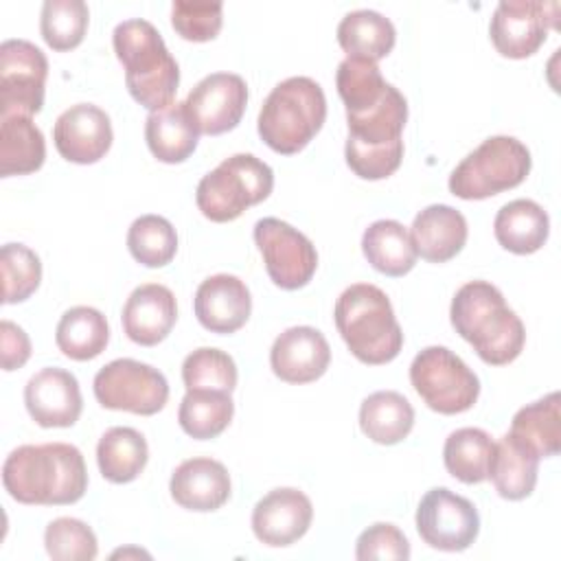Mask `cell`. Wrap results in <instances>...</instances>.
Returning a JSON list of instances; mask_svg holds the SVG:
<instances>
[{
    "instance_id": "obj_11",
    "label": "cell",
    "mask_w": 561,
    "mask_h": 561,
    "mask_svg": "<svg viewBox=\"0 0 561 561\" xmlns=\"http://www.w3.org/2000/svg\"><path fill=\"white\" fill-rule=\"evenodd\" d=\"M48 77L46 55L26 39H4L0 44V116H33L44 105Z\"/></svg>"
},
{
    "instance_id": "obj_44",
    "label": "cell",
    "mask_w": 561,
    "mask_h": 561,
    "mask_svg": "<svg viewBox=\"0 0 561 561\" xmlns=\"http://www.w3.org/2000/svg\"><path fill=\"white\" fill-rule=\"evenodd\" d=\"M355 557L359 561L386 559V561H405L410 559V543L405 535L394 524H373L357 537Z\"/></svg>"
},
{
    "instance_id": "obj_32",
    "label": "cell",
    "mask_w": 561,
    "mask_h": 561,
    "mask_svg": "<svg viewBox=\"0 0 561 561\" xmlns=\"http://www.w3.org/2000/svg\"><path fill=\"white\" fill-rule=\"evenodd\" d=\"M110 340V327L105 316L94 307H72L68 309L55 331V342L59 351L77 362H88L101 355Z\"/></svg>"
},
{
    "instance_id": "obj_15",
    "label": "cell",
    "mask_w": 561,
    "mask_h": 561,
    "mask_svg": "<svg viewBox=\"0 0 561 561\" xmlns=\"http://www.w3.org/2000/svg\"><path fill=\"white\" fill-rule=\"evenodd\" d=\"M110 116L92 103H77L59 114L53 140L61 158L77 164L99 162L112 147Z\"/></svg>"
},
{
    "instance_id": "obj_33",
    "label": "cell",
    "mask_w": 561,
    "mask_h": 561,
    "mask_svg": "<svg viewBox=\"0 0 561 561\" xmlns=\"http://www.w3.org/2000/svg\"><path fill=\"white\" fill-rule=\"evenodd\" d=\"M537 467L539 458L504 434L500 443H495L489 478L504 500H524L537 484Z\"/></svg>"
},
{
    "instance_id": "obj_37",
    "label": "cell",
    "mask_w": 561,
    "mask_h": 561,
    "mask_svg": "<svg viewBox=\"0 0 561 561\" xmlns=\"http://www.w3.org/2000/svg\"><path fill=\"white\" fill-rule=\"evenodd\" d=\"M127 248L145 267H162L178 252V234L169 219L160 215H140L127 230Z\"/></svg>"
},
{
    "instance_id": "obj_30",
    "label": "cell",
    "mask_w": 561,
    "mask_h": 561,
    "mask_svg": "<svg viewBox=\"0 0 561 561\" xmlns=\"http://www.w3.org/2000/svg\"><path fill=\"white\" fill-rule=\"evenodd\" d=\"M405 121H408V101L390 83L386 96L375 107L359 114H346L348 140L366 147L399 142Z\"/></svg>"
},
{
    "instance_id": "obj_22",
    "label": "cell",
    "mask_w": 561,
    "mask_h": 561,
    "mask_svg": "<svg viewBox=\"0 0 561 561\" xmlns=\"http://www.w3.org/2000/svg\"><path fill=\"white\" fill-rule=\"evenodd\" d=\"M467 219L460 210L447 204H432L423 208L410 228L416 254L430 263H445L454 259L467 243Z\"/></svg>"
},
{
    "instance_id": "obj_21",
    "label": "cell",
    "mask_w": 561,
    "mask_h": 561,
    "mask_svg": "<svg viewBox=\"0 0 561 561\" xmlns=\"http://www.w3.org/2000/svg\"><path fill=\"white\" fill-rule=\"evenodd\" d=\"M169 491L182 508L208 513L221 508L228 502L230 476L219 460L188 458L175 467Z\"/></svg>"
},
{
    "instance_id": "obj_27",
    "label": "cell",
    "mask_w": 561,
    "mask_h": 561,
    "mask_svg": "<svg viewBox=\"0 0 561 561\" xmlns=\"http://www.w3.org/2000/svg\"><path fill=\"white\" fill-rule=\"evenodd\" d=\"M397 39L394 24L373 9H357L346 13L337 24V42L348 57L379 61Z\"/></svg>"
},
{
    "instance_id": "obj_39",
    "label": "cell",
    "mask_w": 561,
    "mask_h": 561,
    "mask_svg": "<svg viewBox=\"0 0 561 561\" xmlns=\"http://www.w3.org/2000/svg\"><path fill=\"white\" fill-rule=\"evenodd\" d=\"M182 381L186 390L232 392L237 386V364L226 351L202 346L184 357Z\"/></svg>"
},
{
    "instance_id": "obj_38",
    "label": "cell",
    "mask_w": 561,
    "mask_h": 561,
    "mask_svg": "<svg viewBox=\"0 0 561 561\" xmlns=\"http://www.w3.org/2000/svg\"><path fill=\"white\" fill-rule=\"evenodd\" d=\"M88 18L83 0H46L39 15L42 37L53 50H70L83 42Z\"/></svg>"
},
{
    "instance_id": "obj_3",
    "label": "cell",
    "mask_w": 561,
    "mask_h": 561,
    "mask_svg": "<svg viewBox=\"0 0 561 561\" xmlns=\"http://www.w3.org/2000/svg\"><path fill=\"white\" fill-rule=\"evenodd\" d=\"M112 44L125 68V83L134 101L151 112L173 103L180 68L149 20H123L112 33Z\"/></svg>"
},
{
    "instance_id": "obj_8",
    "label": "cell",
    "mask_w": 561,
    "mask_h": 561,
    "mask_svg": "<svg viewBox=\"0 0 561 561\" xmlns=\"http://www.w3.org/2000/svg\"><path fill=\"white\" fill-rule=\"evenodd\" d=\"M416 394L440 414L467 412L480 394L478 375L449 348L427 346L410 364Z\"/></svg>"
},
{
    "instance_id": "obj_2",
    "label": "cell",
    "mask_w": 561,
    "mask_h": 561,
    "mask_svg": "<svg viewBox=\"0 0 561 561\" xmlns=\"http://www.w3.org/2000/svg\"><path fill=\"white\" fill-rule=\"evenodd\" d=\"M451 327L478 357L491 366L513 362L526 342L522 320L508 309L502 291L486 280L465 283L451 298Z\"/></svg>"
},
{
    "instance_id": "obj_20",
    "label": "cell",
    "mask_w": 561,
    "mask_h": 561,
    "mask_svg": "<svg viewBox=\"0 0 561 561\" xmlns=\"http://www.w3.org/2000/svg\"><path fill=\"white\" fill-rule=\"evenodd\" d=\"M121 320L123 331L131 342L140 346H156L171 333L178 320L175 296L160 283H145L125 300Z\"/></svg>"
},
{
    "instance_id": "obj_28",
    "label": "cell",
    "mask_w": 561,
    "mask_h": 561,
    "mask_svg": "<svg viewBox=\"0 0 561 561\" xmlns=\"http://www.w3.org/2000/svg\"><path fill=\"white\" fill-rule=\"evenodd\" d=\"M366 261L386 276H403L416 263V250L408 228L397 219L373 221L362 234Z\"/></svg>"
},
{
    "instance_id": "obj_29",
    "label": "cell",
    "mask_w": 561,
    "mask_h": 561,
    "mask_svg": "<svg viewBox=\"0 0 561 561\" xmlns=\"http://www.w3.org/2000/svg\"><path fill=\"white\" fill-rule=\"evenodd\" d=\"M414 425L412 403L394 390H377L359 405L362 432L379 445L401 443Z\"/></svg>"
},
{
    "instance_id": "obj_13",
    "label": "cell",
    "mask_w": 561,
    "mask_h": 561,
    "mask_svg": "<svg viewBox=\"0 0 561 561\" xmlns=\"http://www.w3.org/2000/svg\"><path fill=\"white\" fill-rule=\"evenodd\" d=\"M557 2L502 0L491 18L489 35L500 55L524 59L539 50L548 28L557 26Z\"/></svg>"
},
{
    "instance_id": "obj_42",
    "label": "cell",
    "mask_w": 561,
    "mask_h": 561,
    "mask_svg": "<svg viewBox=\"0 0 561 561\" xmlns=\"http://www.w3.org/2000/svg\"><path fill=\"white\" fill-rule=\"evenodd\" d=\"M224 22L221 2L175 0L171 4V24L188 42H208L217 37Z\"/></svg>"
},
{
    "instance_id": "obj_19",
    "label": "cell",
    "mask_w": 561,
    "mask_h": 561,
    "mask_svg": "<svg viewBox=\"0 0 561 561\" xmlns=\"http://www.w3.org/2000/svg\"><path fill=\"white\" fill-rule=\"evenodd\" d=\"M195 316L213 333H234L252 311L248 285L232 274H215L199 283L195 291Z\"/></svg>"
},
{
    "instance_id": "obj_14",
    "label": "cell",
    "mask_w": 561,
    "mask_h": 561,
    "mask_svg": "<svg viewBox=\"0 0 561 561\" xmlns=\"http://www.w3.org/2000/svg\"><path fill=\"white\" fill-rule=\"evenodd\" d=\"M199 134L217 136L239 125L248 105V85L234 72L204 77L184 101Z\"/></svg>"
},
{
    "instance_id": "obj_24",
    "label": "cell",
    "mask_w": 561,
    "mask_h": 561,
    "mask_svg": "<svg viewBox=\"0 0 561 561\" xmlns=\"http://www.w3.org/2000/svg\"><path fill=\"white\" fill-rule=\"evenodd\" d=\"M515 443L533 451L539 460L561 449V394L550 392L515 412L506 432Z\"/></svg>"
},
{
    "instance_id": "obj_31",
    "label": "cell",
    "mask_w": 561,
    "mask_h": 561,
    "mask_svg": "<svg viewBox=\"0 0 561 561\" xmlns=\"http://www.w3.org/2000/svg\"><path fill=\"white\" fill-rule=\"evenodd\" d=\"M149 458V447L145 436L134 427H110L96 445L99 471L105 480L114 484H125L136 480Z\"/></svg>"
},
{
    "instance_id": "obj_1",
    "label": "cell",
    "mask_w": 561,
    "mask_h": 561,
    "mask_svg": "<svg viewBox=\"0 0 561 561\" xmlns=\"http://www.w3.org/2000/svg\"><path fill=\"white\" fill-rule=\"evenodd\" d=\"M2 484L22 504H75L88 489V469L75 445H22L4 460Z\"/></svg>"
},
{
    "instance_id": "obj_10",
    "label": "cell",
    "mask_w": 561,
    "mask_h": 561,
    "mask_svg": "<svg viewBox=\"0 0 561 561\" xmlns=\"http://www.w3.org/2000/svg\"><path fill=\"white\" fill-rule=\"evenodd\" d=\"M254 243L267 276L280 289H300L311 280L318 267V252L298 228L276 217H263L254 224Z\"/></svg>"
},
{
    "instance_id": "obj_5",
    "label": "cell",
    "mask_w": 561,
    "mask_h": 561,
    "mask_svg": "<svg viewBox=\"0 0 561 561\" xmlns=\"http://www.w3.org/2000/svg\"><path fill=\"white\" fill-rule=\"evenodd\" d=\"M327 118V99L309 77H289L274 85L259 112V136L276 153L291 156L309 145Z\"/></svg>"
},
{
    "instance_id": "obj_6",
    "label": "cell",
    "mask_w": 561,
    "mask_h": 561,
    "mask_svg": "<svg viewBox=\"0 0 561 561\" xmlns=\"http://www.w3.org/2000/svg\"><path fill=\"white\" fill-rule=\"evenodd\" d=\"M274 188V171L252 153H234L206 173L195 191L202 215L224 224L263 202Z\"/></svg>"
},
{
    "instance_id": "obj_26",
    "label": "cell",
    "mask_w": 561,
    "mask_h": 561,
    "mask_svg": "<svg viewBox=\"0 0 561 561\" xmlns=\"http://www.w3.org/2000/svg\"><path fill=\"white\" fill-rule=\"evenodd\" d=\"M46 158L39 127L24 114L0 116V175H26L37 171Z\"/></svg>"
},
{
    "instance_id": "obj_4",
    "label": "cell",
    "mask_w": 561,
    "mask_h": 561,
    "mask_svg": "<svg viewBox=\"0 0 561 561\" xmlns=\"http://www.w3.org/2000/svg\"><path fill=\"white\" fill-rule=\"evenodd\" d=\"M335 327L348 351L364 364L392 362L403 346V331L390 298L370 283L346 287L335 302Z\"/></svg>"
},
{
    "instance_id": "obj_16",
    "label": "cell",
    "mask_w": 561,
    "mask_h": 561,
    "mask_svg": "<svg viewBox=\"0 0 561 561\" xmlns=\"http://www.w3.org/2000/svg\"><path fill=\"white\" fill-rule=\"evenodd\" d=\"M24 403L42 427H70L77 423L83 399L79 381L64 368H42L24 386Z\"/></svg>"
},
{
    "instance_id": "obj_25",
    "label": "cell",
    "mask_w": 561,
    "mask_h": 561,
    "mask_svg": "<svg viewBox=\"0 0 561 561\" xmlns=\"http://www.w3.org/2000/svg\"><path fill=\"white\" fill-rule=\"evenodd\" d=\"M497 243L513 254H533L550 232L548 213L533 199H513L504 204L493 221Z\"/></svg>"
},
{
    "instance_id": "obj_34",
    "label": "cell",
    "mask_w": 561,
    "mask_h": 561,
    "mask_svg": "<svg viewBox=\"0 0 561 561\" xmlns=\"http://www.w3.org/2000/svg\"><path fill=\"white\" fill-rule=\"evenodd\" d=\"M495 443L480 427H460L451 432L443 447L445 469L465 484H478L489 478V465Z\"/></svg>"
},
{
    "instance_id": "obj_23",
    "label": "cell",
    "mask_w": 561,
    "mask_h": 561,
    "mask_svg": "<svg viewBox=\"0 0 561 561\" xmlns=\"http://www.w3.org/2000/svg\"><path fill=\"white\" fill-rule=\"evenodd\" d=\"M145 140L149 151L167 164L184 162L197 147L199 129L193 123L184 101L156 110L145 121Z\"/></svg>"
},
{
    "instance_id": "obj_43",
    "label": "cell",
    "mask_w": 561,
    "mask_h": 561,
    "mask_svg": "<svg viewBox=\"0 0 561 561\" xmlns=\"http://www.w3.org/2000/svg\"><path fill=\"white\" fill-rule=\"evenodd\" d=\"M344 156L355 175L364 180H383L399 169L403 160V140L381 147H366L346 138Z\"/></svg>"
},
{
    "instance_id": "obj_12",
    "label": "cell",
    "mask_w": 561,
    "mask_h": 561,
    "mask_svg": "<svg viewBox=\"0 0 561 561\" xmlns=\"http://www.w3.org/2000/svg\"><path fill=\"white\" fill-rule=\"evenodd\" d=\"M416 530L427 546L445 552H460L476 541L480 533V515L467 497L445 486H436L419 502Z\"/></svg>"
},
{
    "instance_id": "obj_35",
    "label": "cell",
    "mask_w": 561,
    "mask_h": 561,
    "mask_svg": "<svg viewBox=\"0 0 561 561\" xmlns=\"http://www.w3.org/2000/svg\"><path fill=\"white\" fill-rule=\"evenodd\" d=\"M234 403L230 392L186 390L178 410V421L191 438L206 440L219 436L230 425Z\"/></svg>"
},
{
    "instance_id": "obj_36",
    "label": "cell",
    "mask_w": 561,
    "mask_h": 561,
    "mask_svg": "<svg viewBox=\"0 0 561 561\" xmlns=\"http://www.w3.org/2000/svg\"><path fill=\"white\" fill-rule=\"evenodd\" d=\"M335 85L344 101L346 114H359L375 107L388 92L390 83L381 77L375 61L346 57L335 72Z\"/></svg>"
},
{
    "instance_id": "obj_45",
    "label": "cell",
    "mask_w": 561,
    "mask_h": 561,
    "mask_svg": "<svg viewBox=\"0 0 561 561\" xmlns=\"http://www.w3.org/2000/svg\"><path fill=\"white\" fill-rule=\"evenodd\" d=\"M0 351H2V368L15 370L26 364L31 357V340L22 327L11 320L0 322Z\"/></svg>"
},
{
    "instance_id": "obj_7",
    "label": "cell",
    "mask_w": 561,
    "mask_h": 561,
    "mask_svg": "<svg viewBox=\"0 0 561 561\" xmlns=\"http://www.w3.org/2000/svg\"><path fill=\"white\" fill-rule=\"evenodd\" d=\"M530 171V151L513 136H491L465 156L449 175V191L460 199H484L515 188Z\"/></svg>"
},
{
    "instance_id": "obj_18",
    "label": "cell",
    "mask_w": 561,
    "mask_h": 561,
    "mask_svg": "<svg viewBox=\"0 0 561 561\" xmlns=\"http://www.w3.org/2000/svg\"><path fill=\"white\" fill-rule=\"evenodd\" d=\"M329 362V342L313 327H291L283 331L270 351L274 375L287 383L316 381L327 373Z\"/></svg>"
},
{
    "instance_id": "obj_9",
    "label": "cell",
    "mask_w": 561,
    "mask_h": 561,
    "mask_svg": "<svg viewBox=\"0 0 561 561\" xmlns=\"http://www.w3.org/2000/svg\"><path fill=\"white\" fill-rule=\"evenodd\" d=\"M94 397L107 410L156 414L169 399L167 377L138 359L121 357L94 375Z\"/></svg>"
},
{
    "instance_id": "obj_17",
    "label": "cell",
    "mask_w": 561,
    "mask_h": 561,
    "mask_svg": "<svg viewBox=\"0 0 561 561\" xmlns=\"http://www.w3.org/2000/svg\"><path fill=\"white\" fill-rule=\"evenodd\" d=\"M311 500L291 486L274 489L263 495L252 511V530L256 539L272 548L298 541L311 526Z\"/></svg>"
},
{
    "instance_id": "obj_40",
    "label": "cell",
    "mask_w": 561,
    "mask_h": 561,
    "mask_svg": "<svg viewBox=\"0 0 561 561\" xmlns=\"http://www.w3.org/2000/svg\"><path fill=\"white\" fill-rule=\"evenodd\" d=\"M2 267V302H22L26 300L42 280V263L39 256L24 243H4L0 252Z\"/></svg>"
},
{
    "instance_id": "obj_41",
    "label": "cell",
    "mask_w": 561,
    "mask_h": 561,
    "mask_svg": "<svg viewBox=\"0 0 561 561\" xmlns=\"http://www.w3.org/2000/svg\"><path fill=\"white\" fill-rule=\"evenodd\" d=\"M44 546L57 561H90L99 552L94 530L75 517H57L46 526Z\"/></svg>"
}]
</instances>
